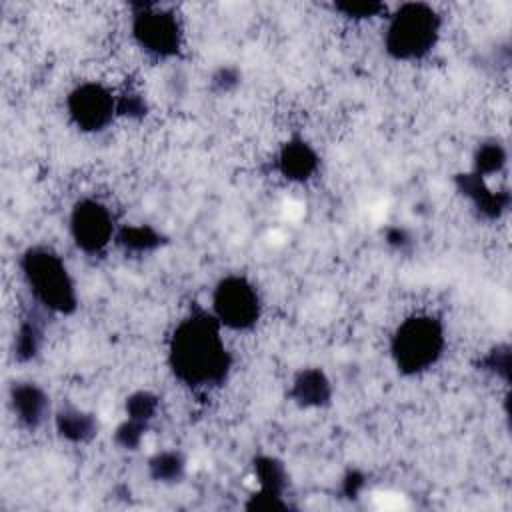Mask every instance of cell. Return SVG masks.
I'll return each instance as SVG.
<instances>
[{
    "label": "cell",
    "instance_id": "1",
    "mask_svg": "<svg viewBox=\"0 0 512 512\" xmlns=\"http://www.w3.org/2000/svg\"><path fill=\"white\" fill-rule=\"evenodd\" d=\"M234 356L224 340V328L210 310H190L182 316L168 340L172 376L190 390L220 388L232 372Z\"/></svg>",
    "mask_w": 512,
    "mask_h": 512
},
{
    "label": "cell",
    "instance_id": "2",
    "mask_svg": "<svg viewBox=\"0 0 512 512\" xmlns=\"http://www.w3.org/2000/svg\"><path fill=\"white\" fill-rule=\"evenodd\" d=\"M30 302L46 314L70 316L78 308V286L66 260L50 246L32 244L18 258Z\"/></svg>",
    "mask_w": 512,
    "mask_h": 512
},
{
    "label": "cell",
    "instance_id": "3",
    "mask_svg": "<svg viewBox=\"0 0 512 512\" xmlns=\"http://www.w3.org/2000/svg\"><path fill=\"white\" fill-rule=\"evenodd\" d=\"M446 326L430 314L418 312L404 318L390 336V358L404 376L430 372L446 352Z\"/></svg>",
    "mask_w": 512,
    "mask_h": 512
},
{
    "label": "cell",
    "instance_id": "4",
    "mask_svg": "<svg viewBox=\"0 0 512 512\" xmlns=\"http://www.w3.org/2000/svg\"><path fill=\"white\" fill-rule=\"evenodd\" d=\"M442 16L424 2L400 4L386 16L382 46L396 62L424 60L438 44Z\"/></svg>",
    "mask_w": 512,
    "mask_h": 512
},
{
    "label": "cell",
    "instance_id": "5",
    "mask_svg": "<svg viewBox=\"0 0 512 512\" xmlns=\"http://www.w3.org/2000/svg\"><path fill=\"white\" fill-rule=\"evenodd\" d=\"M130 36L148 58L158 62L178 58L184 46L180 16L172 8L160 4L132 6Z\"/></svg>",
    "mask_w": 512,
    "mask_h": 512
},
{
    "label": "cell",
    "instance_id": "6",
    "mask_svg": "<svg viewBox=\"0 0 512 512\" xmlns=\"http://www.w3.org/2000/svg\"><path fill=\"white\" fill-rule=\"evenodd\" d=\"M208 310L224 330L248 332L260 322L262 296L244 274H226L214 284Z\"/></svg>",
    "mask_w": 512,
    "mask_h": 512
},
{
    "label": "cell",
    "instance_id": "7",
    "mask_svg": "<svg viewBox=\"0 0 512 512\" xmlns=\"http://www.w3.org/2000/svg\"><path fill=\"white\" fill-rule=\"evenodd\" d=\"M118 224L112 208L94 196L78 198L68 214V234L86 256H100L116 242Z\"/></svg>",
    "mask_w": 512,
    "mask_h": 512
},
{
    "label": "cell",
    "instance_id": "8",
    "mask_svg": "<svg viewBox=\"0 0 512 512\" xmlns=\"http://www.w3.org/2000/svg\"><path fill=\"white\" fill-rule=\"evenodd\" d=\"M66 116L84 134H100L118 118V94L96 80L78 82L64 100Z\"/></svg>",
    "mask_w": 512,
    "mask_h": 512
},
{
    "label": "cell",
    "instance_id": "9",
    "mask_svg": "<svg viewBox=\"0 0 512 512\" xmlns=\"http://www.w3.org/2000/svg\"><path fill=\"white\" fill-rule=\"evenodd\" d=\"M8 406L16 424L28 432L40 430L54 416L50 394L32 380H14L10 384Z\"/></svg>",
    "mask_w": 512,
    "mask_h": 512
},
{
    "label": "cell",
    "instance_id": "10",
    "mask_svg": "<svg viewBox=\"0 0 512 512\" xmlns=\"http://www.w3.org/2000/svg\"><path fill=\"white\" fill-rule=\"evenodd\" d=\"M454 186L458 194L470 202L474 214L486 222L500 220L510 208V192L506 186L494 188L486 178L472 170L454 176Z\"/></svg>",
    "mask_w": 512,
    "mask_h": 512
},
{
    "label": "cell",
    "instance_id": "11",
    "mask_svg": "<svg viewBox=\"0 0 512 512\" xmlns=\"http://www.w3.org/2000/svg\"><path fill=\"white\" fill-rule=\"evenodd\" d=\"M274 170L288 182L304 184L320 170V154L304 136H290L276 152Z\"/></svg>",
    "mask_w": 512,
    "mask_h": 512
},
{
    "label": "cell",
    "instance_id": "12",
    "mask_svg": "<svg viewBox=\"0 0 512 512\" xmlns=\"http://www.w3.org/2000/svg\"><path fill=\"white\" fill-rule=\"evenodd\" d=\"M334 386L320 366L300 368L288 388V398L300 410H322L332 402Z\"/></svg>",
    "mask_w": 512,
    "mask_h": 512
},
{
    "label": "cell",
    "instance_id": "13",
    "mask_svg": "<svg viewBox=\"0 0 512 512\" xmlns=\"http://www.w3.org/2000/svg\"><path fill=\"white\" fill-rule=\"evenodd\" d=\"M46 318L48 314L30 302L20 314L12 338V356L18 364L34 362L46 344Z\"/></svg>",
    "mask_w": 512,
    "mask_h": 512
},
{
    "label": "cell",
    "instance_id": "14",
    "mask_svg": "<svg viewBox=\"0 0 512 512\" xmlns=\"http://www.w3.org/2000/svg\"><path fill=\"white\" fill-rule=\"evenodd\" d=\"M52 424L56 434L74 446H84L92 442L100 432V420L98 414L92 410H86L76 404H62L54 410Z\"/></svg>",
    "mask_w": 512,
    "mask_h": 512
},
{
    "label": "cell",
    "instance_id": "15",
    "mask_svg": "<svg viewBox=\"0 0 512 512\" xmlns=\"http://www.w3.org/2000/svg\"><path fill=\"white\" fill-rule=\"evenodd\" d=\"M252 472L258 482L256 492L288 498L286 494L290 488V472L284 460H280L274 454H258L252 462Z\"/></svg>",
    "mask_w": 512,
    "mask_h": 512
},
{
    "label": "cell",
    "instance_id": "16",
    "mask_svg": "<svg viewBox=\"0 0 512 512\" xmlns=\"http://www.w3.org/2000/svg\"><path fill=\"white\" fill-rule=\"evenodd\" d=\"M116 244L130 256H148L166 244V236L150 224H124L118 228Z\"/></svg>",
    "mask_w": 512,
    "mask_h": 512
},
{
    "label": "cell",
    "instance_id": "17",
    "mask_svg": "<svg viewBox=\"0 0 512 512\" xmlns=\"http://www.w3.org/2000/svg\"><path fill=\"white\" fill-rule=\"evenodd\" d=\"M146 472H148V478L152 482H156V484L176 486V484H180L186 478L188 460L176 448L160 450V452H156V454H152L148 458Z\"/></svg>",
    "mask_w": 512,
    "mask_h": 512
},
{
    "label": "cell",
    "instance_id": "18",
    "mask_svg": "<svg viewBox=\"0 0 512 512\" xmlns=\"http://www.w3.org/2000/svg\"><path fill=\"white\" fill-rule=\"evenodd\" d=\"M508 164V148L500 138H486L476 144L472 152V172L482 178H494L504 172Z\"/></svg>",
    "mask_w": 512,
    "mask_h": 512
},
{
    "label": "cell",
    "instance_id": "19",
    "mask_svg": "<svg viewBox=\"0 0 512 512\" xmlns=\"http://www.w3.org/2000/svg\"><path fill=\"white\" fill-rule=\"evenodd\" d=\"M160 396L152 390H134L124 400V418L152 426L160 414Z\"/></svg>",
    "mask_w": 512,
    "mask_h": 512
},
{
    "label": "cell",
    "instance_id": "20",
    "mask_svg": "<svg viewBox=\"0 0 512 512\" xmlns=\"http://www.w3.org/2000/svg\"><path fill=\"white\" fill-rule=\"evenodd\" d=\"M148 430H150V426L140 424V422H134V420H130V418H124V420L114 428L112 440H114V444H116L118 450L136 452V450L142 446V442H144Z\"/></svg>",
    "mask_w": 512,
    "mask_h": 512
},
{
    "label": "cell",
    "instance_id": "21",
    "mask_svg": "<svg viewBox=\"0 0 512 512\" xmlns=\"http://www.w3.org/2000/svg\"><path fill=\"white\" fill-rule=\"evenodd\" d=\"M480 370L500 378L504 384H508L510 378V346L508 344H496L492 346L482 358H480Z\"/></svg>",
    "mask_w": 512,
    "mask_h": 512
},
{
    "label": "cell",
    "instance_id": "22",
    "mask_svg": "<svg viewBox=\"0 0 512 512\" xmlns=\"http://www.w3.org/2000/svg\"><path fill=\"white\" fill-rule=\"evenodd\" d=\"M148 114V102L138 90H128L118 94V118L140 120Z\"/></svg>",
    "mask_w": 512,
    "mask_h": 512
},
{
    "label": "cell",
    "instance_id": "23",
    "mask_svg": "<svg viewBox=\"0 0 512 512\" xmlns=\"http://www.w3.org/2000/svg\"><path fill=\"white\" fill-rule=\"evenodd\" d=\"M384 242L396 254L410 256L416 248V236L406 226H388L384 232Z\"/></svg>",
    "mask_w": 512,
    "mask_h": 512
},
{
    "label": "cell",
    "instance_id": "24",
    "mask_svg": "<svg viewBox=\"0 0 512 512\" xmlns=\"http://www.w3.org/2000/svg\"><path fill=\"white\" fill-rule=\"evenodd\" d=\"M240 78H242V74H240L238 68H234V66H220V68H216V70L212 72V76H210V86H212V90L218 92V94H228V92H232L234 88H238Z\"/></svg>",
    "mask_w": 512,
    "mask_h": 512
},
{
    "label": "cell",
    "instance_id": "25",
    "mask_svg": "<svg viewBox=\"0 0 512 512\" xmlns=\"http://www.w3.org/2000/svg\"><path fill=\"white\" fill-rule=\"evenodd\" d=\"M336 8L352 20H370L372 16H378L380 12H386V6L378 4V2H352V4L346 2V4H338Z\"/></svg>",
    "mask_w": 512,
    "mask_h": 512
},
{
    "label": "cell",
    "instance_id": "26",
    "mask_svg": "<svg viewBox=\"0 0 512 512\" xmlns=\"http://www.w3.org/2000/svg\"><path fill=\"white\" fill-rule=\"evenodd\" d=\"M366 488V474L360 472V470H348L344 476H342V482H340V492L344 494V498H358Z\"/></svg>",
    "mask_w": 512,
    "mask_h": 512
}]
</instances>
